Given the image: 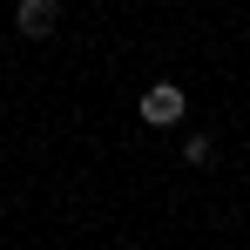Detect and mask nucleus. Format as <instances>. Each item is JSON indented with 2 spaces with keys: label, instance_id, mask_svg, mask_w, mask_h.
I'll use <instances>...</instances> for the list:
<instances>
[{
  "label": "nucleus",
  "instance_id": "nucleus-1",
  "mask_svg": "<svg viewBox=\"0 0 250 250\" xmlns=\"http://www.w3.org/2000/svg\"><path fill=\"white\" fill-rule=\"evenodd\" d=\"M142 115H149V122H176V115H183V88L156 82L149 95H142Z\"/></svg>",
  "mask_w": 250,
  "mask_h": 250
},
{
  "label": "nucleus",
  "instance_id": "nucleus-2",
  "mask_svg": "<svg viewBox=\"0 0 250 250\" xmlns=\"http://www.w3.org/2000/svg\"><path fill=\"white\" fill-rule=\"evenodd\" d=\"M14 21H21V34H47L54 27V0H21Z\"/></svg>",
  "mask_w": 250,
  "mask_h": 250
}]
</instances>
